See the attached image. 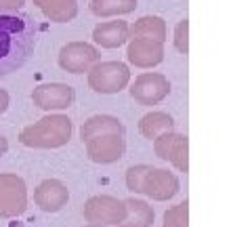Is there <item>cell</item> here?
I'll use <instances>...</instances> for the list:
<instances>
[{"label":"cell","mask_w":252,"mask_h":227,"mask_svg":"<svg viewBox=\"0 0 252 227\" xmlns=\"http://www.w3.org/2000/svg\"><path fill=\"white\" fill-rule=\"evenodd\" d=\"M38 26L21 9H0V78L11 76L34 55Z\"/></svg>","instance_id":"1"},{"label":"cell","mask_w":252,"mask_h":227,"mask_svg":"<svg viewBox=\"0 0 252 227\" xmlns=\"http://www.w3.org/2000/svg\"><path fill=\"white\" fill-rule=\"evenodd\" d=\"M126 187L135 194H145L156 202L175 198L181 190V181L166 168H154L147 164H137L126 170Z\"/></svg>","instance_id":"2"},{"label":"cell","mask_w":252,"mask_h":227,"mask_svg":"<svg viewBox=\"0 0 252 227\" xmlns=\"http://www.w3.org/2000/svg\"><path fill=\"white\" fill-rule=\"evenodd\" d=\"M74 124L63 114H49L19 132V143L34 150H57L69 143Z\"/></svg>","instance_id":"3"},{"label":"cell","mask_w":252,"mask_h":227,"mask_svg":"<svg viewBox=\"0 0 252 227\" xmlns=\"http://www.w3.org/2000/svg\"><path fill=\"white\" fill-rule=\"evenodd\" d=\"M86 74H89V87L101 95L120 93L130 82V69L122 61H97Z\"/></svg>","instance_id":"4"},{"label":"cell","mask_w":252,"mask_h":227,"mask_svg":"<svg viewBox=\"0 0 252 227\" xmlns=\"http://www.w3.org/2000/svg\"><path fill=\"white\" fill-rule=\"evenodd\" d=\"M28 210V187L19 175L0 173V217L15 219Z\"/></svg>","instance_id":"5"},{"label":"cell","mask_w":252,"mask_h":227,"mask_svg":"<svg viewBox=\"0 0 252 227\" xmlns=\"http://www.w3.org/2000/svg\"><path fill=\"white\" fill-rule=\"evenodd\" d=\"M84 221L94 225H120L126 217L124 200L116 195H93L84 204Z\"/></svg>","instance_id":"6"},{"label":"cell","mask_w":252,"mask_h":227,"mask_svg":"<svg viewBox=\"0 0 252 227\" xmlns=\"http://www.w3.org/2000/svg\"><path fill=\"white\" fill-rule=\"evenodd\" d=\"M170 93V82L164 74L158 72H145L135 78V82L130 84V97L137 101L139 105L152 107L164 101Z\"/></svg>","instance_id":"7"},{"label":"cell","mask_w":252,"mask_h":227,"mask_svg":"<svg viewBox=\"0 0 252 227\" xmlns=\"http://www.w3.org/2000/svg\"><path fill=\"white\" fill-rule=\"evenodd\" d=\"M154 152L158 158L170 162L179 173L189 170V137L181 132H164L158 139H154Z\"/></svg>","instance_id":"8"},{"label":"cell","mask_w":252,"mask_h":227,"mask_svg":"<svg viewBox=\"0 0 252 227\" xmlns=\"http://www.w3.org/2000/svg\"><path fill=\"white\" fill-rule=\"evenodd\" d=\"M59 67L63 72L69 74H84L89 69L101 61V53L97 46H93L89 42H67L59 51Z\"/></svg>","instance_id":"9"},{"label":"cell","mask_w":252,"mask_h":227,"mask_svg":"<svg viewBox=\"0 0 252 227\" xmlns=\"http://www.w3.org/2000/svg\"><path fill=\"white\" fill-rule=\"evenodd\" d=\"M32 101H34L36 107L44 109V112H61V109L74 105L76 91L74 87L63 82H46V84H38L32 91Z\"/></svg>","instance_id":"10"},{"label":"cell","mask_w":252,"mask_h":227,"mask_svg":"<svg viewBox=\"0 0 252 227\" xmlns=\"http://www.w3.org/2000/svg\"><path fill=\"white\" fill-rule=\"evenodd\" d=\"M126 135H116V132H107V135H97L84 141L86 156L94 164H112L118 162L126 154Z\"/></svg>","instance_id":"11"},{"label":"cell","mask_w":252,"mask_h":227,"mask_svg":"<svg viewBox=\"0 0 252 227\" xmlns=\"http://www.w3.org/2000/svg\"><path fill=\"white\" fill-rule=\"evenodd\" d=\"M126 57L135 67L141 69L156 67L164 59V42L152 40V38H128Z\"/></svg>","instance_id":"12"},{"label":"cell","mask_w":252,"mask_h":227,"mask_svg":"<svg viewBox=\"0 0 252 227\" xmlns=\"http://www.w3.org/2000/svg\"><path fill=\"white\" fill-rule=\"evenodd\" d=\"M69 200V190L65 183L59 179H44L34 190V202L36 206L44 210V213H59V210L67 204Z\"/></svg>","instance_id":"13"},{"label":"cell","mask_w":252,"mask_h":227,"mask_svg":"<svg viewBox=\"0 0 252 227\" xmlns=\"http://www.w3.org/2000/svg\"><path fill=\"white\" fill-rule=\"evenodd\" d=\"M93 40L101 49H118L128 40V23L126 21H103L93 30Z\"/></svg>","instance_id":"14"},{"label":"cell","mask_w":252,"mask_h":227,"mask_svg":"<svg viewBox=\"0 0 252 227\" xmlns=\"http://www.w3.org/2000/svg\"><path fill=\"white\" fill-rule=\"evenodd\" d=\"M107 132H116V135H126V129H124L122 120H118L116 116L99 114V116H91V118L82 124L80 137H82V141H86V139L97 137V135H107Z\"/></svg>","instance_id":"15"},{"label":"cell","mask_w":252,"mask_h":227,"mask_svg":"<svg viewBox=\"0 0 252 227\" xmlns=\"http://www.w3.org/2000/svg\"><path fill=\"white\" fill-rule=\"evenodd\" d=\"M166 21L158 15H145L128 26V38H152V40L164 42L166 40Z\"/></svg>","instance_id":"16"},{"label":"cell","mask_w":252,"mask_h":227,"mask_svg":"<svg viewBox=\"0 0 252 227\" xmlns=\"http://www.w3.org/2000/svg\"><path fill=\"white\" fill-rule=\"evenodd\" d=\"M34 4L55 23H69L78 15V0H34Z\"/></svg>","instance_id":"17"},{"label":"cell","mask_w":252,"mask_h":227,"mask_svg":"<svg viewBox=\"0 0 252 227\" xmlns=\"http://www.w3.org/2000/svg\"><path fill=\"white\" fill-rule=\"evenodd\" d=\"M170 130H175V118L166 112H149L139 120V132L149 141Z\"/></svg>","instance_id":"18"},{"label":"cell","mask_w":252,"mask_h":227,"mask_svg":"<svg viewBox=\"0 0 252 227\" xmlns=\"http://www.w3.org/2000/svg\"><path fill=\"white\" fill-rule=\"evenodd\" d=\"M124 204H126V217L118 227H152L156 213L145 200L128 198L124 200Z\"/></svg>","instance_id":"19"},{"label":"cell","mask_w":252,"mask_h":227,"mask_svg":"<svg viewBox=\"0 0 252 227\" xmlns=\"http://www.w3.org/2000/svg\"><path fill=\"white\" fill-rule=\"evenodd\" d=\"M137 9V0H91V13L97 17H118Z\"/></svg>","instance_id":"20"},{"label":"cell","mask_w":252,"mask_h":227,"mask_svg":"<svg viewBox=\"0 0 252 227\" xmlns=\"http://www.w3.org/2000/svg\"><path fill=\"white\" fill-rule=\"evenodd\" d=\"M164 227H189V202H179L164 213Z\"/></svg>","instance_id":"21"},{"label":"cell","mask_w":252,"mask_h":227,"mask_svg":"<svg viewBox=\"0 0 252 227\" xmlns=\"http://www.w3.org/2000/svg\"><path fill=\"white\" fill-rule=\"evenodd\" d=\"M175 49L181 55L189 53V19H181L175 28Z\"/></svg>","instance_id":"22"},{"label":"cell","mask_w":252,"mask_h":227,"mask_svg":"<svg viewBox=\"0 0 252 227\" xmlns=\"http://www.w3.org/2000/svg\"><path fill=\"white\" fill-rule=\"evenodd\" d=\"M11 105V97H9V93H6L4 89H0V116H2L6 109H9Z\"/></svg>","instance_id":"23"},{"label":"cell","mask_w":252,"mask_h":227,"mask_svg":"<svg viewBox=\"0 0 252 227\" xmlns=\"http://www.w3.org/2000/svg\"><path fill=\"white\" fill-rule=\"evenodd\" d=\"M26 0H0V9H21Z\"/></svg>","instance_id":"24"},{"label":"cell","mask_w":252,"mask_h":227,"mask_svg":"<svg viewBox=\"0 0 252 227\" xmlns=\"http://www.w3.org/2000/svg\"><path fill=\"white\" fill-rule=\"evenodd\" d=\"M9 152V139H6L4 135H0V158Z\"/></svg>","instance_id":"25"},{"label":"cell","mask_w":252,"mask_h":227,"mask_svg":"<svg viewBox=\"0 0 252 227\" xmlns=\"http://www.w3.org/2000/svg\"><path fill=\"white\" fill-rule=\"evenodd\" d=\"M84 227H107V225H94V223H89V225H84Z\"/></svg>","instance_id":"26"}]
</instances>
